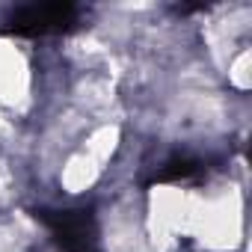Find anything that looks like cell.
<instances>
[{"instance_id":"6da1fadb","label":"cell","mask_w":252,"mask_h":252,"mask_svg":"<svg viewBox=\"0 0 252 252\" xmlns=\"http://www.w3.org/2000/svg\"><path fill=\"white\" fill-rule=\"evenodd\" d=\"M30 92V68L18 48L0 42V101L21 104Z\"/></svg>"},{"instance_id":"7a4b0ae2","label":"cell","mask_w":252,"mask_h":252,"mask_svg":"<svg viewBox=\"0 0 252 252\" xmlns=\"http://www.w3.org/2000/svg\"><path fill=\"white\" fill-rule=\"evenodd\" d=\"M107 252H158L149 240V231L131 220H116L107 228Z\"/></svg>"},{"instance_id":"3957f363","label":"cell","mask_w":252,"mask_h":252,"mask_svg":"<svg viewBox=\"0 0 252 252\" xmlns=\"http://www.w3.org/2000/svg\"><path fill=\"white\" fill-rule=\"evenodd\" d=\"M98 172H101V166L86 152H77V155H71L65 160V166L60 172V184H63L65 193H83V190H89L95 184Z\"/></svg>"},{"instance_id":"277c9868","label":"cell","mask_w":252,"mask_h":252,"mask_svg":"<svg viewBox=\"0 0 252 252\" xmlns=\"http://www.w3.org/2000/svg\"><path fill=\"white\" fill-rule=\"evenodd\" d=\"M116 149H119V128L116 125H101L98 131H92V137H89V143H86V155L101 166V163H107L113 155H116Z\"/></svg>"},{"instance_id":"5b68a950","label":"cell","mask_w":252,"mask_h":252,"mask_svg":"<svg viewBox=\"0 0 252 252\" xmlns=\"http://www.w3.org/2000/svg\"><path fill=\"white\" fill-rule=\"evenodd\" d=\"M228 77L237 89H249V51H240L228 68Z\"/></svg>"},{"instance_id":"8992f818","label":"cell","mask_w":252,"mask_h":252,"mask_svg":"<svg viewBox=\"0 0 252 252\" xmlns=\"http://www.w3.org/2000/svg\"><path fill=\"white\" fill-rule=\"evenodd\" d=\"M83 101L89 104V107H101V104H107L113 95H110V86L107 83H98V80H89L86 86H83Z\"/></svg>"}]
</instances>
